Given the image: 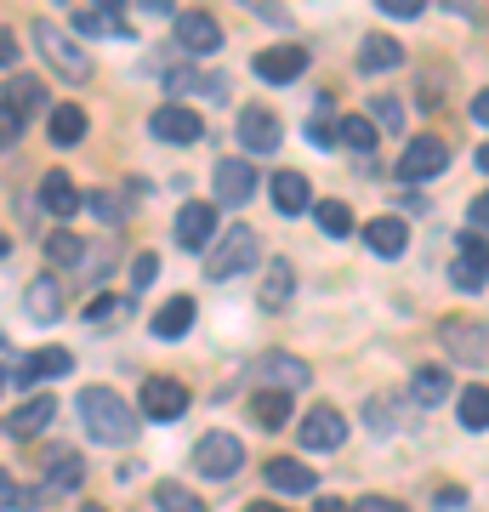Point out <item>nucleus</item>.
Wrapping results in <instances>:
<instances>
[{
    "instance_id": "obj_1",
    "label": "nucleus",
    "mask_w": 489,
    "mask_h": 512,
    "mask_svg": "<svg viewBox=\"0 0 489 512\" xmlns=\"http://www.w3.org/2000/svg\"><path fill=\"white\" fill-rule=\"evenodd\" d=\"M80 421H86V433L97 444H131L137 439V416H131V404L114 393V387H86L80 399H74Z\"/></svg>"
},
{
    "instance_id": "obj_2",
    "label": "nucleus",
    "mask_w": 489,
    "mask_h": 512,
    "mask_svg": "<svg viewBox=\"0 0 489 512\" xmlns=\"http://www.w3.org/2000/svg\"><path fill=\"white\" fill-rule=\"evenodd\" d=\"M29 35H35V46L46 52V63H52L63 80H74V86H80V80H91V57L80 52V40H74V35H63L52 18H40Z\"/></svg>"
},
{
    "instance_id": "obj_3",
    "label": "nucleus",
    "mask_w": 489,
    "mask_h": 512,
    "mask_svg": "<svg viewBox=\"0 0 489 512\" xmlns=\"http://www.w3.org/2000/svg\"><path fill=\"white\" fill-rule=\"evenodd\" d=\"M256 262V234L251 228H222V239L211 245V256H205V279H239L245 268Z\"/></svg>"
},
{
    "instance_id": "obj_4",
    "label": "nucleus",
    "mask_w": 489,
    "mask_h": 512,
    "mask_svg": "<svg viewBox=\"0 0 489 512\" xmlns=\"http://www.w3.org/2000/svg\"><path fill=\"white\" fill-rule=\"evenodd\" d=\"M484 279H489V239L472 228V234H461L455 239V262H450V285L461 296H472V291H484Z\"/></svg>"
},
{
    "instance_id": "obj_5",
    "label": "nucleus",
    "mask_w": 489,
    "mask_h": 512,
    "mask_svg": "<svg viewBox=\"0 0 489 512\" xmlns=\"http://www.w3.org/2000/svg\"><path fill=\"white\" fill-rule=\"evenodd\" d=\"M217 239H222V228H217V205H211V200H188L177 211V245H182V251H205V256H211Z\"/></svg>"
},
{
    "instance_id": "obj_6",
    "label": "nucleus",
    "mask_w": 489,
    "mask_h": 512,
    "mask_svg": "<svg viewBox=\"0 0 489 512\" xmlns=\"http://www.w3.org/2000/svg\"><path fill=\"white\" fill-rule=\"evenodd\" d=\"M239 461H245V444H239L234 433H205V439L194 444V467H200L205 478H234Z\"/></svg>"
},
{
    "instance_id": "obj_7",
    "label": "nucleus",
    "mask_w": 489,
    "mask_h": 512,
    "mask_svg": "<svg viewBox=\"0 0 489 512\" xmlns=\"http://www.w3.org/2000/svg\"><path fill=\"white\" fill-rule=\"evenodd\" d=\"M342 439H347V421L330 404H319V410H308V416L296 421V444L302 450H342Z\"/></svg>"
},
{
    "instance_id": "obj_8",
    "label": "nucleus",
    "mask_w": 489,
    "mask_h": 512,
    "mask_svg": "<svg viewBox=\"0 0 489 512\" xmlns=\"http://www.w3.org/2000/svg\"><path fill=\"white\" fill-rule=\"evenodd\" d=\"M444 165H450V148L438 143V137H416L399 154V183H433Z\"/></svg>"
},
{
    "instance_id": "obj_9",
    "label": "nucleus",
    "mask_w": 489,
    "mask_h": 512,
    "mask_svg": "<svg viewBox=\"0 0 489 512\" xmlns=\"http://www.w3.org/2000/svg\"><path fill=\"white\" fill-rule=\"evenodd\" d=\"M143 416L148 421H182L188 416V387L171 376H148L143 382Z\"/></svg>"
},
{
    "instance_id": "obj_10",
    "label": "nucleus",
    "mask_w": 489,
    "mask_h": 512,
    "mask_svg": "<svg viewBox=\"0 0 489 512\" xmlns=\"http://www.w3.org/2000/svg\"><path fill=\"white\" fill-rule=\"evenodd\" d=\"M148 131L160 137V143H177V148H188V143H200L205 137V120L194 109H182V103H165V109H154V120H148Z\"/></svg>"
},
{
    "instance_id": "obj_11",
    "label": "nucleus",
    "mask_w": 489,
    "mask_h": 512,
    "mask_svg": "<svg viewBox=\"0 0 489 512\" xmlns=\"http://www.w3.org/2000/svg\"><path fill=\"white\" fill-rule=\"evenodd\" d=\"M177 46L188 57H205L222 46V23L211 12H177Z\"/></svg>"
},
{
    "instance_id": "obj_12",
    "label": "nucleus",
    "mask_w": 489,
    "mask_h": 512,
    "mask_svg": "<svg viewBox=\"0 0 489 512\" xmlns=\"http://www.w3.org/2000/svg\"><path fill=\"white\" fill-rule=\"evenodd\" d=\"M23 313L35 319V325H57L63 319V279H29L23 285Z\"/></svg>"
},
{
    "instance_id": "obj_13",
    "label": "nucleus",
    "mask_w": 489,
    "mask_h": 512,
    "mask_svg": "<svg viewBox=\"0 0 489 512\" xmlns=\"http://www.w3.org/2000/svg\"><path fill=\"white\" fill-rule=\"evenodd\" d=\"M239 143H245V154H273V148L285 143V126L268 109H245L239 114Z\"/></svg>"
},
{
    "instance_id": "obj_14",
    "label": "nucleus",
    "mask_w": 489,
    "mask_h": 512,
    "mask_svg": "<svg viewBox=\"0 0 489 512\" xmlns=\"http://www.w3.org/2000/svg\"><path fill=\"white\" fill-rule=\"evenodd\" d=\"M57 416V399L52 393H35L29 404H18L12 416H6V439H35V433H46Z\"/></svg>"
},
{
    "instance_id": "obj_15",
    "label": "nucleus",
    "mask_w": 489,
    "mask_h": 512,
    "mask_svg": "<svg viewBox=\"0 0 489 512\" xmlns=\"http://www.w3.org/2000/svg\"><path fill=\"white\" fill-rule=\"evenodd\" d=\"M211 183H217V205H245L256 194V165L251 160H222Z\"/></svg>"
},
{
    "instance_id": "obj_16",
    "label": "nucleus",
    "mask_w": 489,
    "mask_h": 512,
    "mask_svg": "<svg viewBox=\"0 0 489 512\" xmlns=\"http://www.w3.org/2000/svg\"><path fill=\"white\" fill-rule=\"evenodd\" d=\"M74 370V353L69 348H40L23 359V370L12 376V387H35V382H52V376H69Z\"/></svg>"
},
{
    "instance_id": "obj_17",
    "label": "nucleus",
    "mask_w": 489,
    "mask_h": 512,
    "mask_svg": "<svg viewBox=\"0 0 489 512\" xmlns=\"http://www.w3.org/2000/svg\"><path fill=\"white\" fill-rule=\"evenodd\" d=\"M438 336H444L450 359H461V365H478V359H484V325H472V319H444Z\"/></svg>"
},
{
    "instance_id": "obj_18",
    "label": "nucleus",
    "mask_w": 489,
    "mask_h": 512,
    "mask_svg": "<svg viewBox=\"0 0 489 512\" xmlns=\"http://www.w3.org/2000/svg\"><path fill=\"white\" fill-rule=\"evenodd\" d=\"M256 376L273 382V393H296V387H308V365L290 359V353H262V359H256Z\"/></svg>"
},
{
    "instance_id": "obj_19",
    "label": "nucleus",
    "mask_w": 489,
    "mask_h": 512,
    "mask_svg": "<svg viewBox=\"0 0 489 512\" xmlns=\"http://www.w3.org/2000/svg\"><path fill=\"white\" fill-rule=\"evenodd\" d=\"M308 69V52L302 46H273V52H256V74L268 80V86H285L296 74Z\"/></svg>"
},
{
    "instance_id": "obj_20",
    "label": "nucleus",
    "mask_w": 489,
    "mask_h": 512,
    "mask_svg": "<svg viewBox=\"0 0 489 512\" xmlns=\"http://www.w3.org/2000/svg\"><path fill=\"white\" fill-rule=\"evenodd\" d=\"M74 35H109V40H131V23L114 12V6H80L69 18Z\"/></svg>"
},
{
    "instance_id": "obj_21",
    "label": "nucleus",
    "mask_w": 489,
    "mask_h": 512,
    "mask_svg": "<svg viewBox=\"0 0 489 512\" xmlns=\"http://www.w3.org/2000/svg\"><path fill=\"white\" fill-rule=\"evenodd\" d=\"M40 205H46L57 222H69L74 211H80V188L69 183V171H46V177H40Z\"/></svg>"
},
{
    "instance_id": "obj_22",
    "label": "nucleus",
    "mask_w": 489,
    "mask_h": 512,
    "mask_svg": "<svg viewBox=\"0 0 489 512\" xmlns=\"http://www.w3.org/2000/svg\"><path fill=\"white\" fill-rule=\"evenodd\" d=\"M35 109H46V86H40L35 74H6V114L29 120Z\"/></svg>"
},
{
    "instance_id": "obj_23",
    "label": "nucleus",
    "mask_w": 489,
    "mask_h": 512,
    "mask_svg": "<svg viewBox=\"0 0 489 512\" xmlns=\"http://www.w3.org/2000/svg\"><path fill=\"white\" fill-rule=\"evenodd\" d=\"M364 245H370L376 256H404L410 228H404L399 217H376V222H364Z\"/></svg>"
},
{
    "instance_id": "obj_24",
    "label": "nucleus",
    "mask_w": 489,
    "mask_h": 512,
    "mask_svg": "<svg viewBox=\"0 0 489 512\" xmlns=\"http://www.w3.org/2000/svg\"><path fill=\"white\" fill-rule=\"evenodd\" d=\"M262 473H268L273 490H285V495H308L313 484H319V478H313V467H302V461H290V456H273Z\"/></svg>"
},
{
    "instance_id": "obj_25",
    "label": "nucleus",
    "mask_w": 489,
    "mask_h": 512,
    "mask_svg": "<svg viewBox=\"0 0 489 512\" xmlns=\"http://www.w3.org/2000/svg\"><path fill=\"white\" fill-rule=\"evenodd\" d=\"M80 478H86L80 456H74V450H57V456L46 461V484H40V495H69V490H80Z\"/></svg>"
},
{
    "instance_id": "obj_26",
    "label": "nucleus",
    "mask_w": 489,
    "mask_h": 512,
    "mask_svg": "<svg viewBox=\"0 0 489 512\" xmlns=\"http://www.w3.org/2000/svg\"><path fill=\"white\" fill-rule=\"evenodd\" d=\"M268 194H273V205H279L285 217H296V211H308V205H313L308 177H302V171H279V177L268 183Z\"/></svg>"
},
{
    "instance_id": "obj_27",
    "label": "nucleus",
    "mask_w": 489,
    "mask_h": 512,
    "mask_svg": "<svg viewBox=\"0 0 489 512\" xmlns=\"http://www.w3.org/2000/svg\"><path fill=\"white\" fill-rule=\"evenodd\" d=\"M188 325H194V296H171V302H165L160 313H154V336H160V342H177V336H188Z\"/></svg>"
},
{
    "instance_id": "obj_28",
    "label": "nucleus",
    "mask_w": 489,
    "mask_h": 512,
    "mask_svg": "<svg viewBox=\"0 0 489 512\" xmlns=\"http://www.w3.org/2000/svg\"><path fill=\"white\" fill-rule=\"evenodd\" d=\"M404 63V46L393 35H364V46H359V69L364 74H381V69H399Z\"/></svg>"
},
{
    "instance_id": "obj_29",
    "label": "nucleus",
    "mask_w": 489,
    "mask_h": 512,
    "mask_svg": "<svg viewBox=\"0 0 489 512\" xmlns=\"http://www.w3.org/2000/svg\"><path fill=\"white\" fill-rule=\"evenodd\" d=\"M251 416H256V427H262V433H279V427L290 421V393H273V387H262V393L251 399Z\"/></svg>"
},
{
    "instance_id": "obj_30",
    "label": "nucleus",
    "mask_w": 489,
    "mask_h": 512,
    "mask_svg": "<svg viewBox=\"0 0 489 512\" xmlns=\"http://www.w3.org/2000/svg\"><path fill=\"white\" fill-rule=\"evenodd\" d=\"M290 291H296V268H290L285 256H273V262H268V279H262V308H285Z\"/></svg>"
},
{
    "instance_id": "obj_31",
    "label": "nucleus",
    "mask_w": 489,
    "mask_h": 512,
    "mask_svg": "<svg viewBox=\"0 0 489 512\" xmlns=\"http://www.w3.org/2000/svg\"><path fill=\"white\" fill-rule=\"evenodd\" d=\"M80 137H86V109H80V103H57L52 109V143L74 148Z\"/></svg>"
},
{
    "instance_id": "obj_32",
    "label": "nucleus",
    "mask_w": 489,
    "mask_h": 512,
    "mask_svg": "<svg viewBox=\"0 0 489 512\" xmlns=\"http://www.w3.org/2000/svg\"><path fill=\"white\" fill-rule=\"evenodd\" d=\"M336 143L353 148V154H370V148H376V120H364V114H347V120H336Z\"/></svg>"
},
{
    "instance_id": "obj_33",
    "label": "nucleus",
    "mask_w": 489,
    "mask_h": 512,
    "mask_svg": "<svg viewBox=\"0 0 489 512\" xmlns=\"http://www.w3.org/2000/svg\"><path fill=\"white\" fill-rule=\"evenodd\" d=\"M410 393H416V404H444L450 399V370H438V365H427V370H416V382H410Z\"/></svg>"
},
{
    "instance_id": "obj_34",
    "label": "nucleus",
    "mask_w": 489,
    "mask_h": 512,
    "mask_svg": "<svg viewBox=\"0 0 489 512\" xmlns=\"http://www.w3.org/2000/svg\"><path fill=\"white\" fill-rule=\"evenodd\" d=\"M461 427H467V433H484L489 427V387L484 382L461 387Z\"/></svg>"
},
{
    "instance_id": "obj_35",
    "label": "nucleus",
    "mask_w": 489,
    "mask_h": 512,
    "mask_svg": "<svg viewBox=\"0 0 489 512\" xmlns=\"http://www.w3.org/2000/svg\"><path fill=\"white\" fill-rule=\"evenodd\" d=\"M154 507H160V512H211V507L200 501V495L182 490V484H171V478H165L160 490H154Z\"/></svg>"
},
{
    "instance_id": "obj_36",
    "label": "nucleus",
    "mask_w": 489,
    "mask_h": 512,
    "mask_svg": "<svg viewBox=\"0 0 489 512\" xmlns=\"http://www.w3.org/2000/svg\"><path fill=\"white\" fill-rule=\"evenodd\" d=\"M313 217H319V228H325L330 239H347V234H353V211H347L342 200H325V205H313Z\"/></svg>"
},
{
    "instance_id": "obj_37",
    "label": "nucleus",
    "mask_w": 489,
    "mask_h": 512,
    "mask_svg": "<svg viewBox=\"0 0 489 512\" xmlns=\"http://www.w3.org/2000/svg\"><path fill=\"white\" fill-rule=\"evenodd\" d=\"M46 262H52V268H74V262H80V239H74L69 228L46 234Z\"/></svg>"
},
{
    "instance_id": "obj_38",
    "label": "nucleus",
    "mask_w": 489,
    "mask_h": 512,
    "mask_svg": "<svg viewBox=\"0 0 489 512\" xmlns=\"http://www.w3.org/2000/svg\"><path fill=\"white\" fill-rule=\"evenodd\" d=\"M154 274H160V256L143 251L137 262H131V291H148V285H154Z\"/></svg>"
},
{
    "instance_id": "obj_39",
    "label": "nucleus",
    "mask_w": 489,
    "mask_h": 512,
    "mask_svg": "<svg viewBox=\"0 0 489 512\" xmlns=\"http://www.w3.org/2000/svg\"><path fill=\"white\" fill-rule=\"evenodd\" d=\"M370 120H376V126H387V131H399L404 109L393 103V97H370Z\"/></svg>"
},
{
    "instance_id": "obj_40",
    "label": "nucleus",
    "mask_w": 489,
    "mask_h": 512,
    "mask_svg": "<svg viewBox=\"0 0 489 512\" xmlns=\"http://www.w3.org/2000/svg\"><path fill=\"white\" fill-rule=\"evenodd\" d=\"M0 501H6V512H29V501H35V495L18 490V478H0Z\"/></svg>"
},
{
    "instance_id": "obj_41",
    "label": "nucleus",
    "mask_w": 489,
    "mask_h": 512,
    "mask_svg": "<svg viewBox=\"0 0 489 512\" xmlns=\"http://www.w3.org/2000/svg\"><path fill=\"white\" fill-rule=\"evenodd\" d=\"M370 427H376V433H393V427H399V416H393V399H370Z\"/></svg>"
},
{
    "instance_id": "obj_42",
    "label": "nucleus",
    "mask_w": 489,
    "mask_h": 512,
    "mask_svg": "<svg viewBox=\"0 0 489 512\" xmlns=\"http://www.w3.org/2000/svg\"><path fill=\"white\" fill-rule=\"evenodd\" d=\"M421 6H427V0H381V12H387V18H399V23L421 18Z\"/></svg>"
},
{
    "instance_id": "obj_43",
    "label": "nucleus",
    "mask_w": 489,
    "mask_h": 512,
    "mask_svg": "<svg viewBox=\"0 0 489 512\" xmlns=\"http://www.w3.org/2000/svg\"><path fill=\"white\" fill-rule=\"evenodd\" d=\"M91 211H97L103 222H120V200H114V194H103V188L91 194Z\"/></svg>"
},
{
    "instance_id": "obj_44",
    "label": "nucleus",
    "mask_w": 489,
    "mask_h": 512,
    "mask_svg": "<svg viewBox=\"0 0 489 512\" xmlns=\"http://www.w3.org/2000/svg\"><path fill=\"white\" fill-rule=\"evenodd\" d=\"M114 313H120V302H114V296H97V302L86 308V319L91 325H103V319H114Z\"/></svg>"
},
{
    "instance_id": "obj_45",
    "label": "nucleus",
    "mask_w": 489,
    "mask_h": 512,
    "mask_svg": "<svg viewBox=\"0 0 489 512\" xmlns=\"http://www.w3.org/2000/svg\"><path fill=\"white\" fill-rule=\"evenodd\" d=\"M359 512H410V507H404V501H387V495H364Z\"/></svg>"
},
{
    "instance_id": "obj_46",
    "label": "nucleus",
    "mask_w": 489,
    "mask_h": 512,
    "mask_svg": "<svg viewBox=\"0 0 489 512\" xmlns=\"http://www.w3.org/2000/svg\"><path fill=\"white\" fill-rule=\"evenodd\" d=\"M472 228H478V234H489V188L472 200Z\"/></svg>"
},
{
    "instance_id": "obj_47",
    "label": "nucleus",
    "mask_w": 489,
    "mask_h": 512,
    "mask_svg": "<svg viewBox=\"0 0 489 512\" xmlns=\"http://www.w3.org/2000/svg\"><path fill=\"white\" fill-rule=\"evenodd\" d=\"M0 137H6V148L23 143V120H18V114H6V120H0Z\"/></svg>"
},
{
    "instance_id": "obj_48",
    "label": "nucleus",
    "mask_w": 489,
    "mask_h": 512,
    "mask_svg": "<svg viewBox=\"0 0 489 512\" xmlns=\"http://www.w3.org/2000/svg\"><path fill=\"white\" fill-rule=\"evenodd\" d=\"M455 507H467V490H438V512H455Z\"/></svg>"
},
{
    "instance_id": "obj_49",
    "label": "nucleus",
    "mask_w": 489,
    "mask_h": 512,
    "mask_svg": "<svg viewBox=\"0 0 489 512\" xmlns=\"http://www.w3.org/2000/svg\"><path fill=\"white\" fill-rule=\"evenodd\" d=\"M472 120H478V126H489V86L472 97Z\"/></svg>"
},
{
    "instance_id": "obj_50",
    "label": "nucleus",
    "mask_w": 489,
    "mask_h": 512,
    "mask_svg": "<svg viewBox=\"0 0 489 512\" xmlns=\"http://www.w3.org/2000/svg\"><path fill=\"white\" fill-rule=\"evenodd\" d=\"M0 63H6V69L18 63V40H12V35H0Z\"/></svg>"
},
{
    "instance_id": "obj_51",
    "label": "nucleus",
    "mask_w": 489,
    "mask_h": 512,
    "mask_svg": "<svg viewBox=\"0 0 489 512\" xmlns=\"http://www.w3.org/2000/svg\"><path fill=\"white\" fill-rule=\"evenodd\" d=\"M319 512H359V501H319Z\"/></svg>"
},
{
    "instance_id": "obj_52",
    "label": "nucleus",
    "mask_w": 489,
    "mask_h": 512,
    "mask_svg": "<svg viewBox=\"0 0 489 512\" xmlns=\"http://www.w3.org/2000/svg\"><path fill=\"white\" fill-rule=\"evenodd\" d=\"M245 512H290V507H273V501H251Z\"/></svg>"
},
{
    "instance_id": "obj_53",
    "label": "nucleus",
    "mask_w": 489,
    "mask_h": 512,
    "mask_svg": "<svg viewBox=\"0 0 489 512\" xmlns=\"http://www.w3.org/2000/svg\"><path fill=\"white\" fill-rule=\"evenodd\" d=\"M478 171H489V143H484V148H478Z\"/></svg>"
},
{
    "instance_id": "obj_54",
    "label": "nucleus",
    "mask_w": 489,
    "mask_h": 512,
    "mask_svg": "<svg viewBox=\"0 0 489 512\" xmlns=\"http://www.w3.org/2000/svg\"><path fill=\"white\" fill-rule=\"evenodd\" d=\"M80 512H109V507H80Z\"/></svg>"
}]
</instances>
